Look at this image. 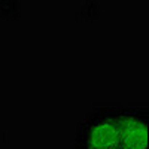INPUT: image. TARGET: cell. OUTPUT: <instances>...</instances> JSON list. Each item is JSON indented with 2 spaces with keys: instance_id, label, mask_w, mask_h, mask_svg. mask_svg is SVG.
Wrapping results in <instances>:
<instances>
[{
  "instance_id": "obj_1",
  "label": "cell",
  "mask_w": 149,
  "mask_h": 149,
  "mask_svg": "<svg viewBox=\"0 0 149 149\" xmlns=\"http://www.w3.org/2000/svg\"><path fill=\"white\" fill-rule=\"evenodd\" d=\"M118 107L95 106L78 124L74 149H112L118 146Z\"/></svg>"
},
{
  "instance_id": "obj_2",
  "label": "cell",
  "mask_w": 149,
  "mask_h": 149,
  "mask_svg": "<svg viewBox=\"0 0 149 149\" xmlns=\"http://www.w3.org/2000/svg\"><path fill=\"white\" fill-rule=\"evenodd\" d=\"M149 109L140 106L118 107V146L121 149H148Z\"/></svg>"
},
{
  "instance_id": "obj_3",
  "label": "cell",
  "mask_w": 149,
  "mask_h": 149,
  "mask_svg": "<svg viewBox=\"0 0 149 149\" xmlns=\"http://www.w3.org/2000/svg\"><path fill=\"white\" fill-rule=\"evenodd\" d=\"M112 149H121V148H119V146H116V148H112Z\"/></svg>"
}]
</instances>
